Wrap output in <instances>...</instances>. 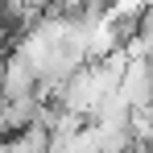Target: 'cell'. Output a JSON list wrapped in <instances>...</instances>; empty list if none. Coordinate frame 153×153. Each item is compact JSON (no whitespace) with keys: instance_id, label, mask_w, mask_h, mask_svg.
I'll return each mask as SVG.
<instances>
[{"instance_id":"cell-1","label":"cell","mask_w":153,"mask_h":153,"mask_svg":"<svg viewBox=\"0 0 153 153\" xmlns=\"http://www.w3.org/2000/svg\"><path fill=\"white\" fill-rule=\"evenodd\" d=\"M120 95H124L132 108H149V103H153V71H149V58H132V62H128L124 79H120Z\"/></svg>"}]
</instances>
